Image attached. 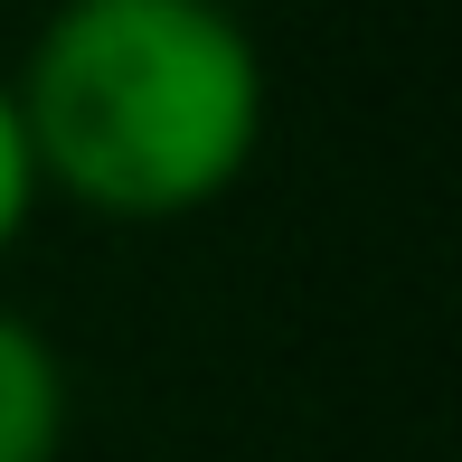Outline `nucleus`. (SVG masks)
Returning a JSON list of instances; mask_svg holds the SVG:
<instances>
[{
    "label": "nucleus",
    "mask_w": 462,
    "mask_h": 462,
    "mask_svg": "<svg viewBox=\"0 0 462 462\" xmlns=\"http://www.w3.org/2000/svg\"><path fill=\"white\" fill-rule=\"evenodd\" d=\"M38 189L114 226L217 208L264 142V57L208 0H67L10 76Z\"/></svg>",
    "instance_id": "1"
},
{
    "label": "nucleus",
    "mask_w": 462,
    "mask_h": 462,
    "mask_svg": "<svg viewBox=\"0 0 462 462\" xmlns=\"http://www.w3.org/2000/svg\"><path fill=\"white\" fill-rule=\"evenodd\" d=\"M76 434V377L29 311L0 302V462H57Z\"/></svg>",
    "instance_id": "2"
},
{
    "label": "nucleus",
    "mask_w": 462,
    "mask_h": 462,
    "mask_svg": "<svg viewBox=\"0 0 462 462\" xmlns=\"http://www.w3.org/2000/svg\"><path fill=\"white\" fill-rule=\"evenodd\" d=\"M38 161H29V133H19V104H10V76H0V255H10L19 236H29L38 217Z\"/></svg>",
    "instance_id": "3"
}]
</instances>
